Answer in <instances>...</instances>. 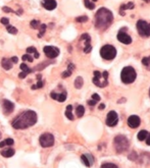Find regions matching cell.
<instances>
[{
  "mask_svg": "<svg viewBox=\"0 0 150 168\" xmlns=\"http://www.w3.org/2000/svg\"><path fill=\"white\" fill-rule=\"evenodd\" d=\"M37 122V114L33 110H27L18 114L11 122V125L16 130H24L33 126Z\"/></svg>",
  "mask_w": 150,
  "mask_h": 168,
  "instance_id": "obj_1",
  "label": "cell"
},
{
  "mask_svg": "<svg viewBox=\"0 0 150 168\" xmlns=\"http://www.w3.org/2000/svg\"><path fill=\"white\" fill-rule=\"evenodd\" d=\"M113 22V14L107 8L101 7L98 9V11L95 14L94 24L95 28L98 30L104 31L110 26Z\"/></svg>",
  "mask_w": 150,
  "mask_h": 168,
  "instance_id": "obj_2",
  "label": "cell"
},
{
  "mask_svg": "<svg viewBox=\"0 0 150 168\" xmlns=\"http://www.w3.org/2000/svg\"><path fill=\"white\" fill-rule=\"evenodd\" d=\"M114 149L118 153H124L129 150L130 147V142L129 140L123 134H118L114 138Z\"/></svg>",
  "mask_w": 150,
  "mask_h": 168,
  "instance_id": "obj_3",
  "label": "cell"
},
{
  "mask_svg": "<svg viewBox=\"0 0 150 168\" xmlns=\"http://www.w3.org/2000/svg\"><path fill=\"white\" fill-rule=\"evenodd\" d=\"M137 78L136 70L132 67V66H126L123 68L122 72H120V78L124 84H132L135 82Z\"/></svg>",
  "mask_w": 150,
  "mask_h": 168,
  "instance_id": "obj_4",
  "label": "cell"
},
{
  "mask_svg": "<svg viewBox=\"0 0 150 168\" xmlns=\"http://www.w3.org/2000/svg\"><path fill=\"white\" fill-rule=\"evenodd\" d=\"M94 74V78H93V84L95 86L99 87V88H104L108 85V72L107 71H103V72H100L98 70H95L93 72Z\"/></svg>",
  "mask_w": 150,
  "mask_h": 168,
  "instance_id": "obj_5",
  "label": "cell"
},
{
  "mask_svg": "<svg viewBox=\"0 0 150 168\" xmlns=\"http://www.w3.org/2000/svg\"><path fill=\"white\" fill-rule=\"evenodd\" d=\"M100 55L105 60H112L116 56V50L111 45H104L100 49Z\"/></svg>",
  "mask_w": 150,
  "mask_h": 168,
  "instance_id": "obj_6",
  "label": "cell"
},
{
  "mask_svg": "<svg viewBox=\"0 0 150 168\" xmlns=\"http://www.w3.org/2000/svg\"><path fill=\"white\" fill-rule=\"evenodd\" d=\"M137 30L141 37H147L150 36V24L143 20H140L137 22Z\"/></svg>",
  "mask_w": 150,
  "mask_h": 168,
  "instance_id": "obj_7",
  "label": "cell"
},
{
  "mask_svg": "<svg viewBox=\"0 0 150 168\" xmlns=\"http://www.w3.org/2000/svg\"><path fill=\"white\" fill-rule=\"evenodd\" d=\"M39 143H40L41 147H43V148L52 147L54 145V136L51 134H49V132L43 134L39 138Z\"/></svg>",
  "mask_w": 150,
  "mask_h": 168,
  "instance_id": "obj_8",
  "label": "cell"
},
{
  "mask_svg": "<svg viewBox=\"0 0 150 168\" xmlns=\"http://www.w3.org/2000/svg\"><path fill=\"white\" fill-rule=\"evenodd\" d=\"M43 51H44L45 55H46L48 58H50V59L56 58L60 53L59 49H58L57 47H54V46H45Z\"/></svg>",
  "mask_w": 150,
  "mask_h": 168,
  "instance_id": "obj_9",
  "label": "cell"
},
{
  "mask_svg": "<svg viewBox=\"0 0 150 168\" xmlns=\"http://www.w3.org/2000/svg\"><path fill=\"white\" fill-rule=\"evenodd\" d=\"M118 122V116L115 111H110L108 112L107 117H106V124L108 126H115Z\"/></svg>",
  "mask_w": 150,
  "mask_h": 168,
  "instance_id": "obj_10",
  "label": "cell"
},
{
  "mask_svg": "<svg viewBox=\"0 0 150 168\" xmlns=\"http://www.w3.org/2000/svg\"><path fill=\"white\" fill-rule=\"evenodd\" d=\"M81 41H84L85 43V47H84V52L85 53H90L91 50H92V46H91L90 42H91V38L88 34H83L81 36Z\"/></svg>",
  "mask_w": 150,
  "mask_h": 168,
  "instance_id": "obj_11",
  "label": "cell"
},
{
  "mask_svg": "<svg viewBox=\"0 0 150 168\" xmlns=\"http://www.w3.org/2000/svg\"><path fill=\"white\" fill-rule=\"evenodd\" d=\"M141 123V119L139 116L137 115H131L128 118V125L131 128H137Z\"/></svg>",
  "mask_w": 150,
  "mask_h": 168,
  "instance_id": "obj_12",
  "label": "cell"
},
{
  "mask_svg": "<svg viewBox=\"0 0 150 168\" xmlns=\"http://www.w3.org/2000/svg\"><path fill=\"white\" fill-rule=\"evenodd\" d=\"M118 40L120 41V43L126 44V45H129V44H131V43H132V38H131L128 34H126L125 32H123V31H120V32H118Z\"/></svg>",
  "mask_w": 150,
  "mask_h": 168,
  "instance_id": "obj_13",
  "label": "cell"
},
{
  "mask_svg": "<svg viewBox=\"0 0 150 168\" xmlns=\"http://www.w3.org/2000/svg\"><path fill=\"white\" fill-rule=\"evenodd\" d=\"M2 108H3V111H4V114H9L13 111L14 109V105L12 102H10L9 100H3L2 102Z\"/></svg>",
  "mask_w": 150,
  "mask_h": 168,
  "instance_id": "obj_14",
  "label": "cell"
},
{
  "mask_svg": "<svg viewBox=\"0 0 150 168\" xmlns=\"http://www.w3.org/2000/svg\"><path fill=\"white\" fill-rule=\"evenodd\" d=\"M42 6L47 10H53L56 8L57 3H56L55 0H42Z\"/></svg>",
  "mask_w": 150,
  "mask_h": 168,
  "instance_id": "obj_15",
  "label": "cell"
},
{
  "mask_svg": "<svg viewBox=\"0 0 150 168\" xmlns=\"http://www.w3.org/2000/svg\"><path fill=\"white\" fill-rule=\"evenodd\" d=\"M135 8V5L133 2H129L127 4H122L120 7V15H125V11L124 10H127V9H134Z\"/></svg>",
  "mask_w": 150,
  "mask_h": 168,
  "instance_id": "obj_16",
  "label": "cell"
},
{
  "mask_svg": "<svg viewBox=\"0 0 150 168\" xmlns=\"http://www.w3.org/2000/svg\"><path fill=\"white\" fill-rule=\"evenodd\" d=\"M12 62L11 60L9 59V58H3V59L1 60V65L2 67L4 68L5 70H9L12 68Z\"/></svg>",
  "mask_w": 150,
  "mask_h": 168,
  "instance_id": "obj_17",
  "label": "cell"
},
{
  "mask_svg": "<svg viewBox=\"0 0 150 168\" xmlns=\"http://www.w3.org/2000/svg\"><path fill=\"white\" fill-rule=\"evenodd\" d=\"M75 69V65L73 63H70V64H68V70H65V71H63L62 72V74H61V76L63 78H68V76H72V74H73V70Z\"/></svg>",
  "mask_w": 150,
  "mask_h": 168,
  "instance_id": "obj_18",
  "label": "cell"
},
{
  "mask_svg": "<svg viewBox=\"0 0 150 168\" xmlns=\"http://www.w3.org/2000/svg\"><path fill=\"white\" fill-rule=\"evenodd\" d=\"M14 150L13 149H6V150H3L1 151V155L3 157H5V158H9V157H12L14 155Z\"/></svg>",
  "mask_w": 150,
  "mask_h": 168,
  "instance_id": "obj_19",
  "label": "cell"
},
{
  "mask_svg": "<svg viewBox=\"0 0 150 168\" xmlns=\"http://www.w3.org/2000/svg\"><path fill=\"white\" fill-rule=\"evenodd\" d=\"M72 110H73L72 105H68V106H66V109H65V116L70 120H74V115H73V113H72Z\"/></svg>",
  "mask_w": 150,
  "mask_h": 168,
  "instance_id": "obj_20",
  "label": "cell"
},
{
  "mask_svg": "<svg viewBox=\"0 0 150 168\" xmlns=\"http://www.w3.org/2000/svg\"><path fill=\"white\" fill-rule=\"evenodd\" d=\"M84 85V80H83L82 76H78V78L75 80V87L77 89H81Z\"/></svg>",
  "mask_w": 150,
  "mask_h": 168,
  "instance_id": "obj_21",
  "label": "cell"
},
{
  "mask_svg": "<svg viewBox=\"0 0 150 168\" xmlns=\"http://www.w3.org/2000/svg\"><path fill=\"white\" fill-rule=\"evenodd\" d=\"M51 63V61H45V62H43V63H40V64H38V65L36 66V67H34L32 69V71H35V70H42V69H44L45 67H46L48 64Z\"/></svg>",
  "mask_w": 150,
  "mask_h": 168,
  "instance_id": "obj_22",
  "label": "cell"
},
{
  "mask_svg": "<svg viewBox=\"0 0 150 168\" xmlns=\"http://www.w3.org/2000/svg\"><path fill=\"white\" fill-rule=\"evenodd\" d=\"M147 134H148V132L147 130H140V132H138V134H137V138H138L139 141H144L145 139H146Z\"/></svg>",
  "mask_w": 150,
  "mask_h": 168,
  "instance_id": "obj_23",
  "label": "cell"
},
{
  "mask_svg": "<svg viewBox=\"0 0 150 168\" xmlns=\"http://www.w3.org/2000/svg\"><path fill=\"white\" fill-rule=\"evenodd\" d=\"M76 113H77V116H78V117H82V116L84 115V113H85L84 106H82V105H79V106L77 107Z\"/></svg>",
  "mask_w": 150,
  "mask_h": 168,
  "instance_id": "obj_24",
  "label": "cell"
},
{
  "mask_svg": "<svg viewBox=\"0 0 150 168\" xmlns=\"http://www.w3.org/2000/svg\"><path fill=\"white\" fill-rule=\"evenodd\" d=\"M6 30H7V32L11 35L18 34V29L14 28V27H12V26H10V24H7V26H6Z\"/></svg>",
  "mask_w": 150,
  "mask_h": 168,
  "instance_id": "obj_25",
  "label": "cell"
},
{
  "mask_svg": "<svg viewBox=\"0 0 150 168\" xmlns=\"http://www.w3.org/2000/svg\"><path fill=\"white\" fill-rule=\"evenodd\" d=\"M142 64L147 68L148 70H150V56H147V57H144L142 59Z\"/></svg>",
  "mask_w": 150,
  "mask_h": 168,
  "instance_id": "obj_26",
  "label": "cell"
},
{
  "mask_svg": "<svg viewBox=\"0 0 150 168\" xmlns=\"http://www.w3.org/2000/svg\"><path fill=\"white\" fill-rule=\"evenodd\" d=\"M84 4H85V6L90 10H92L95 8L94 2H91V0H84Z\"/></svg>",
  "mask_w": 150,
  "mask_h": 168,
  "instance_id": "obj_27",
  "label": "cell"
},
{
  "mask_svg": "<svg viewBox=\"0 0 150 168\" xmlns=\"http://www.w3.org/2000/svg\"><path fill=\"white\" fill-rule=\"evenodd\" d=\"M27 52H28V53H34V57L35 58L40 57V55H39V53L37 52V49L35 48V47H29V48L27 49Z\"/></svg>",
  "mask_w": 150,
  "mask_h": 168,
  "instance_id": "obj_28",
  "label": "cell"
},
{
  "mask_svg": "<svg viewBox=\"0 0 150 168\" xmlns=\"http://www.w3.org/2000/svg\"><path fill=\"white\" fill-rule=\"evenodd\" d=\"M66 99V92H62L61 94H57V97H56V100L58 102H64Z\"/></svg>",
  "mask_w": 150,
  "mask_h": 168,
  "instance_id": "obj_29",
  "label": "cell"
},
{
  "mask_svg": "<svg viewBox=\"0 0 150 168\" xmlns=\"http://www.w3.org/2000/svg\"><path fill=\"white\" fill-rule=\"evenodd\" d=\"M40 22L39 20H32V22H30V27L32 29H34V30H37V29H39V27H40Z\"/></svg>",
  "mask_w": 150,
  "mask_h": 168,
  "instance_id": "obj_30",
  "label": "cell"
},
{
  "mask_svg": "<svg viewBox=\"0 0 150 168\" xmlns=\"http://www.w3.org/2000/svg\"><path fill=\"white\" fill-rule=\"evenodd\" d=\"M81 159H82V162L84 163V164L86 165L87 167H90V166H91L90 161H89L88 157H87L86 155H82V156H81Z\"/></svg>",
  "mask_w": 150,
  "mask_h": 168,
  "instance_id": "obj_31",
  "label": "cell"
},
{
  "mask_svg": "<svg viewBox=\"0 0 150 168\" xmlns=\"http://www.w3.org/2000/svg\"><path fill=\"white\" fill-rule=\"evenodd\" d=\"M20 69L23 70V71H25V72H27V74H30V72H32V69L31 68H29V66L27 65L26 63H22L20 64Z\"/></svg>",
  "mask_w": 150,
  "mask_h": 168,
  "instance_id": "obj_32",
  "label": "cell"
},
{
  "mask_svg": "<svg viewBox=\"0 0 150 168\" xmlns=\"http://www.w3.org/2000/svg\"><path fill=\"white\" fill-rule=\"evenodd\" d=\"M39 29H40V34L38 35V37L39 38H41V37L44 36V34H45V31H46V24H41L40 27H39Z\"/></svg>",
  "mask_w": 150,
  "mask_h": 168,
  "instance_id": "obj_33",
  "label": "cell"
},
{
  "mask_svg": "<svg viewBox=\"0 0 150 168\" xmlns=\"http://www.w3.org/2000/svg\"><path fill=\"white\" fill-rule=\"evenodd\" d=\"M100 168H118V167L115 164H113V163H104V164L101 165Z\"/></svg>",
  "mask_w": 150,
  "mask_h": 168,
  "instance_id": "obj_34",
  "label": "cell"
},
{
  "mask_svg": "<svg viewBox=\"0 0 150 168\" xmlns=\"http://www.w3.org/2000/svg\"><path fill=\"white\" fill-rule=\"evenodd\" d=\"M128 157H129V159H130V160H132V161H136L137 159H138V155H137V153L135 152V151H133V152L131 153Z\"/></svg>",
  "mask_w": 150,
  "mask_h": 168,
  "instance_id": "obj_35",
  "label": "cell"
},
{
  "mask_svg": "<svg viewBox=\"0 0 150 168\" xmlns=\"http://www.w3.org/2000/svg\"><path fill=\"white\" fill-rule=\"evenodd\" d=\"M22 58H23V60H24V61H29V62H32L33 60H34V58L29 54V53H28V54H25Z\"/></svg>",
  "mask_w": 150,
  "mask_h": 168,
  "instance_id": "obj_36",
  "label": "cell"
},
{
  "mask_svg": "<svg viewBox=\"0 0 150 168\" xmlns=\"http://www.w3.org/2000/svg\"><path fill=\"white\" fill-rule=\"evenodd\" d=\"M87 20H88V16H86V15L79 16V18H76V22H87Z\"/></svg>",
  "mask_w": 150,
  "mask_h": 168,
  "instance_id": "obj_37",
  "label": "cell"
},
{
  "mask_svg": "<svg viewBox=\"0 0 150 168\" xmlns=\"http://www.w3.org/2000/svg\"><path fill=\"white\" fill-rule=\"evenodd\" d=\"M0 22H1V24H4V26H7V24H9V20H8L7 18H2L1 20H0Z\"/></svg>",
  "mask_w": 150,
  "mask_h": 168,
  "instance_id": "obj_38",
  "label": "cell"
},
{
  "mask_svg": "<svg viewBox=\"0 0 150 168\" xmlns=\"http://www.w3.org/2000/svg\"><path fill=\"white\" fill-rule=\"evenodd\" d=\"M4 143H5V145H7V146H12V145L14 144V141L12 140V139H6V140L4 141Z\"/></svg>",
  "mask_w": 150,
  "mask_h": 168,
  "instance_id": "obj_39",
  "label": "cell"
},
{
  "mask_svg": "<svg viewBox=\"0 0 150 168\" xmlns=\"http://www.w3.org/2000/svg\"><path fill=\"white\" fill-rule=\"evenodd\" d=\"M92 100L96 101V102H99V101H100V96L98 94H93L92 95Z\"/></svg>",
  "mask_w": 150,
  "mask_h": 168,
  "instance_id": "obj_40",
  "label": "cell"
},
{
  "mask_svg": "<svg viewBox=\"0 0 150 168\" xmlns=\"http://www.w3.org/2000/svg\"><path fill=\"white\" fill-rule=\"evenodd\" d=\"M2 9H3V11H4V12H14L13 10L11 9V8L7 7V6H4V7L2 8Z\"/></svg>",
  "mask_w": 150,
  "mask_h": 168,
  "instance_id": "obj_41",
  "label": "cell"
},
{
  "mask_svg": "<svg viewBox=\"0 0 150 168\" xmlns=\"http://www.w3.org/2000/svg\"><path fill=\"white\" fill-rule=\"evenodd\" d=\"M44 86V83L42 82V80H38V84L36 85V87H37V89H40V88H42V87Z\"/></svg>",
  "mask_w": 150,
  "mask_h": 168,
  "instance_id": "obj_42",
  "label": "cell"
},
{
  "mask_svg": "<svg viewBox=\"0 0 150 168\" xmlns=\"http://www.w3.org/2000/svg\"><path fill=\"white\" fill-rule=\"evenodd\" d=\"M27 76H28V74H27V72H25V71H22V72H20V74H18V78H26Z\"/></svg>",
  "mask_w": 150,
  "mask_h": 168,
  "instance_id": "obj_43",
  "label": "cell"
},
{
  "mask_svg": "<svg viewBox=\"0 0 150 168\" xmlns=\"http://www.w3.org/2000/svg\"><path fill=\"white\" fill-rule=\"evenodd\" d=\"M10 60H11L12 63H18V58L16 57V56H13V57H11V58H10Z\"/></svg>",
  "mask_w": 150,
  "mask_h": 168,
  "instance_id": "obj_44",
  "label": "cell"
},
{
  "mask_svg": "<svg viewBox=\"0 0 150 168\" xmlns=\"http://www.w3.org/2000/svg\"><path fill=\"white\" fill-rule=\"evenodd\" d=\"M145 141H146V144L148 145V146H150V134H149V132H148V134H147Z\"/></svg>",
  "mask_w": 150,
  "mask_h": 168,
  "instance_id": "obj_45",
  "label": "cell"
},
{
  "mask_svg": "<svg viewBox=\"0 0 150 168\" xmlns=\"http://www.w3.org/2000/svg\"><path fill=\"white\" fill-rule=\"evenodd\" d=\"M96 101H94V100H89L88 101V104L90 105V106H94L95 104H96Z\"/></svg>",
  "mask_w": 150,
  "mask_h": 168,
  "instance_id": "obj_46",
  "label": "cell"
},
{
  "mask_svg": "<svg viewBox=\"0 0 150 168\" xmlns=\"http://www.w3.org/2000/svg\"><path fill=\"white\" fill-rule=\"evenodd\" d=\"M104 108H105V105H104V104H100L99 107H98L99 110H102V109H104Z\"/></svg>",
  "mask_w": 150,
  "mask_h": 168,
  "instance_id": "obj_47",
  "label": "cell"
},
{
  "mask_svg": "<svg viewBox=\"0 0 150 168\" xmlns=\"http://www.w3.org/2000/svg\"><path fill=\"white\" fill-rule=\"evenodd\" d=\"M4 146H6L5 143H4V141H2V142H0V148H3Z\"/></svg>",
  "mask_w": 150,
  "mask_h": 168,
  "instance_id": "obj_48",
  "label": "cell"
},
{
  "mask_svg": "<svg viewBox=\"0 0 150 168\" xmlns=\"http://www.w3.org/2000/svg\"><path fill=\"white\" fill-rule=\"evenodd\" d=\"M144 1H146V2H150V0H144Z\"/></svg>",
  "mask_w": 150,
  "mask_h": 168,
  "instance_id": "obj_49",
  "label": "cell"
},
{
  "mask_svg": "<svg viewBox=\"0 0 150 168\" xmlns=\"http://www.w3.org/2000/svg\"><path fill=\"white\" fill-rule=\"evenodd\" d=\"M93 2H96V1H98V0H92Z\"/></svg>",
  "mask_w": 150,
  "mask_h": 168,
  "instance_id": "obj_50",
  "label": "cell"
},
{
  "mask_svg": "<svg viewBox=\"0 0 150 168\" xmlns=\"http://www.w3.org/2000/svg\"><path fill=\"white\" fill-rule=\"evenodd\" d=\"M149 95H150V90H149Z\"/></svg>",
  "mask_w": 150,
  "mask_h": 168,
  "instance_id": "obj_51",
  "label": "cell"
}]
</instances>
